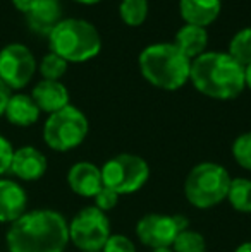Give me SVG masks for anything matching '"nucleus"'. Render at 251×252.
<instances>
[{"label": "nucleus", "mask_w": 251, "mask_h": 252, "mask_svg": "<svg viewBox=\"0 0 251 252\" xmlns=\"http://www.w3.org/2000/svg\"><path fill=\"white\" fill-rule=\"evenodd\" d=\"M9 252H64L69 244V223L54 209L26 211L7 230Z\"/></svg>", "instance_id": "f257e3e1"}, {"label": "nucleus", "mask_w": 251, "mask_h": 252, "mask_svg": "<svg viewBox=\"0 0 251 252\" xmlns=\"http://www.w3.org/2000/svg\"><path fill=\"white\" fill-rule=\"evenodd\" d=\"M194 90L214 100H234L245 91V67L225 52H205L191 60Z\"/></svg>", "instance_id": "f03ea898"}, {"label": "nucleus", "mask_w": 251, "mask_h": 252, "mask_svg": "<svg viewBox=\"0 0 251 252\" xmlns=\"http://www.w3.org/2000/svg\"><path fill=\"white\" fill-rule=\"evenodd\" d=\"M141 76L158 90L176 91L189 81L191 60L174 43H153L138 57Z\"/></svg>", "instance_id": "7ed1b4c3"}, {"label": "nucleus", "mask_w": 251, "mask_h": 252, "mask_svg": "<svg viewBox=\"0 0 251 252\" xmlns=\"http://www.w3.org/2000/svg\"><path fill=\"white\" fill-rule=\"evenodd\" d=\"M50 52L69 62H88L102 50V38L98 30L84 19H62L48 34Z\"/></svg>", "instance_id": "20e7f679"}, {"label": "nucleus", "mask_w": 251, "mask_h": 252, "mask_svg": "<svg viewBox=\"0 0 251 252\" xmlns=\"http://www.w3.org/2000/svg\"><path fill=\"white\" fill-rule=\"evenodd\" d=\"M231 175L222 165L203 161L189 170L184 180V196L191 206L210 209L227 199Z\"/></svg>", "instance_id": "39448f33"}, {"label": "nucleus", "mask_w": 251, "mask_h": 252, "mask_svg": "<svg viewBox=\"0 0 251 252\" xmlns=\"http://www.w3.org/2000/svg\"><path fill=\"white\" fill-rule=\"evenodd\" d=\"M90 124L79 108L67 105L66 108L48 115L43 126V141L54 151H71L86 139Z\"/></svg>", "instance_id": "423d86ee"}, {"label": "nucleus", "mask_w": 251, "mask_h": 252, "mask_svg": "<svg viewBox=\"0 0 251 252\" xmlns=\"http://www.w3.org/2000/svg\"><path fill=\"white\" fill-rule=\"evenodd\" d=\"M150 179V166L146 159L133 153H121L112 156L102 166L104 186L117 192L119 196L134 194L143 189Z\"/></svg>", "instance_id": "0eeeda50"}, {"label": "nucleus", "mask_w": 251, "mask_h": 252, "mask_svg": "<svg viewBox=\"0 0 251 252\" xmlns=\"http://www.w3.org/2000/svg\"><path fill=\"white\" fill-rule=\"evenodd\" d=\"M110 235L112 230L107 213L95 206L83 208L69 221V242L81 252L102 251Z\"/></svg>", "instance_id": "6e6552de"}, {"label": "nucleus", "mask_w": 251, "mask_h": 252, "mask_svg": "<svg viewBox=\"0 0 251 252\" xmlns=\"http://www.w3.org/2000/svg\"><path fill=\"white\" fill-rule=\"evenodd\" d=\"M188 228V218L181 215H162L150 213L136 223V237L143 246L150 249L172 247L176 237Z\"/></svg>", "instance_id": "1a4fd4ad"}, {"label": "nucleus", "mask_w": 251, "mask_h": 252, "mask_svg": "<svg viewBox=\"0 0 251 252\" xmlns=\"http://www.w3.org/2000/svg\"><path fill=\"white\" fill-rule=\"evenodd\" d=\"M36 60L28 47L10 43L0 52V81L9 90H23L35 76Z\"/></svg>", "instance_id": "9d476101"}, {"label": "nucleus", "mask_w": 251, "mask_h": 252, "mask_svg": "<svg viewBox=\"0 0 251 252\" xmlns=\"http://www.w3.org/2000/svg\"><path fill=\"white\" fill-rule=\"evenodd\" d=\"M47 168L48 161L43 153L33 146H23L19 150H14L9 172H12L17 179L24 182H35L47 173Z\"/></svg>", "instance_id": "9b49d317"}, {"label": "nucleus", "mask_w": 251, "mask_h": 252, "mask_svg": "<svg viewBox=\"0 0 251 252\" xmlns=\"http://www.w3.org/2000/svg\"><path fill=\"white\" fill-rule=\"evenodd\" d=\"M67 186L74 194L93 199L104 187L102 168L90 161H77L67 172Z\"/></svg>", "instance_id": "f8f14e48"}, {"label": "nucleus", "mask_w": 251, "mask_h": 252, "mask_svg": "<svg viewBox=\"0 0 251 252\" xmlns=\"http://www.w3.org/2000/svg\"><path fill=\"white\" fill-rule=\"evenodd\" d=\"M28 194L14 180H0V223H14L26 213Z\"/></svg>", "instance_id": "ddd939ff"}, {"label": "nucleus", "mask_w": 251, "mask_h": 252, "mask_svg": "<svg viewBox=\"0 0 251 252\" xmlns=\"http://www.w3.org/2000/svg\"><path fill=\"white\" fill-rule=\"evenodd\" d=\"M31 98L36 103L40 112H47L48 115L66 108L69 105V91L61 81H48L41 79L33 88Z\"/></svg>", "instance_id": "4468645a"}, {"label": "nucleus", "mask_w": 251, "mask_h": 252, "mask_svg": "<svg viewBox=\"0 0 251 252\" xmlns=\"http://www.w3.org/2000/svg\"><path fill=\"white\" fill-rule=\"evenodd\" d=\"M30 28L38 34H50L62 21L61 0H38L36 5L26 14Z\"/></svg>", "instance_id": "2eb2a0df"}, {"label": "nucleus", "mask_w": 251, "mask_h": 252, "mask_svg": "<svg viewBox=\"0 0 251 252\" xmlns=\"http://www.w3.org/2000/svg\"><path fill=\"white\" fill-rule=\"evenodd\" d=\"M220 0H179V12L186 24L207 28L218 17Z\"/></svg>", "instance_id": "dca6fc26"}, {"label": "nucleus", "mask_w": 251, "mask_h": 252, "mask_svg": "<svg viewBox=\"0 0 251 252\" xmlns=\"http://www.w3.org/2000/svg\"><path fill=\"white\" fill-rule=\"evenodd\" d=\"M3 115L7 117V120L12 126L30 127L33 124H36L38 117H40V108H38L36 103L33 101L31 96L17 93V94H10Z\"/></svg>", "instance_id": "f3484780"}, {"label": "nucleus", "mask_w": 251, "mask_h": 252, "mask_svg": "<svg viewBox=\"0 0 251 252\" xmlns=\"http://www.w3.org/2000/svg\"><path fill=\"white\" fill-rule=\"evenodd\" d=\"M174 45L184 53L189 60H194L196 57L203 55V53L207 52V45H208L207 28L184 24V26L176 33Z\"/></svg>", "instance_id": "a211bd4d"}, {"label": "nucleus", "mask_w": 251, "mask_h": 252, "mask_svg": "<svg viewBox=\"0 0 251 252\" xmlns=\"http://www.w3.org/2000/svg\"><path fill=\"white\" fill-rule=\"evenodd\" d=\"M227 201L234 211L251 215V180L245 177L232 179L229 186Z\"/></svg>", "instance_id": "6ab92c4d"}, {"label": "nucleus", "mask_w": 251, "mask_h": 252, "mask_svg": "<svg viewBox=\"0 0 251 252\" xmlns=\"http://www.w3.org/2000/svg\"><path fill=\"white\" fill-rule=\"evenodd\" d=\"M119 16L127 26H141L148 17V0H121Z\"/></svg>", "instance_id": "aec40b11"}, {"label": "nucleus", "mask_w": 251, "mask_h": 252, "mask_svg": "<svg viewBox=\"0 0 251 252\" xmlns=\"http://www.w3.org/2000/svg\"><path fill=\"white\" fill-rule=\"evenodd\" d=\"M229 55L243 67L251 63V28H243L229 43Z\"/></svg>", "instance_id": "412c9836"}, {"label": "nucleus", "mask_w": 251, "mask_h": 252, "mask_svg": "<svg viewBox=\"0 0 251 252\" xmlns=\"http://www.w3.org/2000/svg\"><path fill=\"white\" fill-rule=\"evenodd\" d=\"M174 252H207V240L200 232L186 228L176 237L172 244Z\"/></svg>", "instance_id": "4be33fe9"}, {"label": "nucleus", "mask_w": 251, "mask_h": 252, "mask_svg": "<svg viewBox=\"0 0 251 252\" xmlns=\"http://www.w3.org/2000/svg\"><path fill=\"white\" fill-rule=\"evenodd\" d=\"M66 70H67V62L62 57L55 55L54 52L47 53L40 62V74L43 76V79L59 81L66 74Z\"/></svg>", "instance_id": "5701e85b"}, {"label": "nucleus", "mask_w": 251, "mask_h": 252, "mask_svg": "<svg viewBox=\"0 0 251 252\" xmlns=\"http://www.w3.org/2000/svg\"><path fill=\"white\" fill-rule=\"evenodd\" d=\"M232 158L241 168L251 172V132H245L238 136L231 148Z\"/></svg>", "instance_id": "b1692460"}, {"label": "nucleus", "mask_w": 251, "mask_h": 252, "mask_svg": "<svg viewBox=\"0 0 251 252\" xmlns=\"http://www.w3.org/2000/svg\"><path fill=\"white\" fill-rule=\"evenodd\" d=\"M102 252H136V246L129 237L122 233H112L105 242Z\"/></svg>", "instance_id": "393cba45"}, {"label": "nucleus", "mask_w": 251, "mask_h": 252, "mask_svg": "<svg viewBox=\"0 0 251 252\" xmlns=\"http://www.w3.org/2000/svg\"><path fill=\"white\" fill-rule=\"evenodd\" d=\"M93 199H95V208H98L100 211L107 213L119 204V194L104 186L100 190H98V194L93 197Z\"/></svg>", "instance_id": "a878e982"}, {"label": "nucleus", "mask_w": 251, "mask_h": 252, "mask_svg": "<svg viewBox=\"0 0 251 252\" xmlns=\"http://www.w3.org/2000/svg\"><path fill=\"white\" fill-rule=\"evenodd\" d=\"M12 155H14L12 144H10L3 136H0V175L9 172L10 161H12Z\"/></svg>", "instance_id": "bb28decb"}, {"label": "nucleus", "mask_w": 251, "mask_h": 252, "mask_svg": "<svg viewBox=\"0 0 251 252\" xmlns=\"http://www.w3.org/2000/svg\"><path fill=\"white\" fill-rule=\"evenodd\" d=\"M9 98H10V90L0 81V115H3V112H5V106H7V103H9Z\"/></svg>", "instance_id": "cd10ccee"}, {"label": "nucleus", "mask_w": 251, "mask_h": 252, "mask_svg": "<svg viewBox=\"0 0 251 252\" xmlns=\"http://www.w3.org/2000/svg\"><path fill=\"white\" fill-rule=\"evenodd\" d=\"M36 2H38V0H12L14 7H16L17 10H21L23 14L30 12V10L36 5Z\"/></svg>", "instance_id": "c85d7f7f"}, {"label": "nucleus", "mask_w": 251, "mask_h": 252, "mask_svg": "<svg viewBox=\"0 0 251 252\" xmlns=\"http://www.w3.org/2000/svg\"><path fill=\"white\" fill-rule=\"evenodd\" d=\"M245 84H246V88L251 90V63L245 67Z\"/></svg>", "instance_id": "c756f323"}, {"label": "nucleus", "mask_w": 251, "mask_h": 252, "mask_svg": "<svg viewBox=\"0 0 251 252\" xmlns=\"http://www.w3.org/2000/svg\"><path fill=\"white\" fill-rule=\"evenodd\" d=\"M234 252H251V242H243L234 249Z\"/></svg>", "instance_id": "7c9ffc66"}, {"label": "nucleus", "mask_w": 251, "mask_h": 252, "mask_svg": "<svg viewBox=\"0 0 251 252\" xmlns=\"http://www.w3.org/2000/svg\"><path fill=\"white\" fill-rule=\"evenodd\" d=\"M77 3H83V5H95V3L102 2V0H74Z\"/></svg>", "instance_id": "2f4dec72"}, {"label": "nucleus", "mask_w": 251, "mask_h": 252, "mask_svg": "<svg viewBox=\"0 0 251 252\" xmlns=\"http://www.w3.org/2000/svg\"><path fill=\"white\" fill-rule=\"evenodd\" d=\"M151 252H174L172 247H158V249H151Z\"/></svg>", "instance_id": "473e14b6"}, {"label": "nucleus", "mask_w": 251, "mask_h": 252, "mask_svg": "<svg viewBox=\"0 0 251 252\" xmlns=\"http://www.w3.org/2000/svg\"><path fill=\"white\" fill-rule=\"evenodd\" d=\"M97 252H102V251H97Z\"/></svg>", "instance_id": "72a5a7b5"}]
</instances>
